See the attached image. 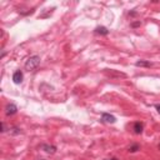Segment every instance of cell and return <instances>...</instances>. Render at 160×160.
<instances>
[{"mask_svg": "<svg viewBox=\"0 0 160 160\" xmlns=\"http://www.w3.org/2000/svg\"><path fill=\"white\" fill-rule=\"evenodd\" d=\"M7 132V126H5V123H1V133Z\"/></svg>", "mask_w": 160, "mask_h": 160, "instance_id": "8fae6325", "label": "cell"}, {"mask_svg": "<svg viewBox=\"0 0 160 160\" xmlns=\"http://www.w3.org/2000/svg\"><path fill=\"white\" fill-rule=\"evenodd\" d=\"M129 15H130V16H135V15H136V13H135V11H130Z\"/></svg>", "mask_w": 160, "mask_h": 160, "instance_id": "5bb4252c", "label": "cell"}, {"mask_svg": "<svg viewBox=\"0 0 160 160\" xmlns=\"http://www.w3.org/2000/svg\"><path fill=\"white\" fill-rule=\"evenodd\" d=\"M18 113V108L15 104H8L5 106V114L8 116H11V115H15Z\"/></svg>", "mask_w": 160, "mask_h": 160, "instance_id": "3957f363", "label": "cell"}, {"mask_svg": "<svg viewBox=\"0 0 160 160\" xmlns=\"http://www.w3.org/2000/svg\"><path fill=\"white\" fill-rule=\"evenodd\" d=\"M23 79H24V75H23V72H20V70H16L13 74V81L15 84H21Z\"/></svg>", "mask_w": 160, "mask_h": 160, "instance_id": "5b68a950", "label": "cell"}, {"mask_svg": "<svg viewBox=\"0 0 160 160\" xmlns=\"http://www.w3.org/2000/svg\"><path fill=\"white\" fill-rule=\"evenodd\" d=\"M155 109L158 110V113L160 114V104H155Z\"/></svg>", "mask_w": 160, "mask_h": 160, "instance_id": "4fadbf2b", "label": "cell"}, {"mask_svg": "<svg viewBox=\"0 0 160 160\" xmlns=\"http://www.w3.org/2000/svg\"><path fill=\"white\" fill-rule=\"evenodd\" d=\"M141 25V23L140 21H138V23H133V24H132V26L133 28H136V26H140Z\"/></svg>", "mask_w": 160, "mask_h": 160, "instance_id": "7c38bea8", "label": "cell"}, {"mask_svg": "<svg viewBox=\"0 0 160 160\" xmlns=\"http://www.w3.org/2000/svg\"><path fill=\"white\" fill-rule=\"evenodd\" d=\"M138 150H140V146L138 144H134V145H132V146L129 148V151L130 153H136Z\"/></svg>", "mask_w": 160, "mask_h": 160, "instance_id": "9c48e42d", "label": "cell"}, {"mask_svg": "<svg viewBox=\"0 0 160 160\" xmlns=\"http://www.w3.org/2000/svg\"><path fill=\"white\" fill-rule=\"evenodd\" d=\"M40 149L44 150L45 153H48V154H54L56 151V146L55 145H49V144H41Z\"/></svg>", "mask_w": 160, "mask_h": 160, "instance_id": "277c9868", "label": "cell"}, {"mask_svg": "<svg viewBox=\"0 0 160 160\" xmlns=\"http://www.w3.org/2000/svg\"><path fill=\"white\" fill-rule=\"evenodd\" d=\"M94 33L98 34V35H108L109 30H108V28H105V26H98V28H95Z\"/></svg>", "mask_w": 160, "mask_h": 160, "instance_id": "52a82bcc", "label": "cell"}, {"mask_svg": "<svg viewBox=\"0 0 160 160\" xmlns=\"http://www.w3.org/2000/svg\"><path fill=\"white\" fill-rule=\"evenodd\" d=\"M136 66H140V68H150L151 66V63L150 61H145V60H139V61H136L135 63Z\"/></svg>", "mask_w": 160, "mask_h": 160, "instance_id": "ba28073f", "label": "cell"}, {"mask_svg": "<svg viewBox=\"0 0 160 160\" xmlns=\"http://www.w3.org/2000/svg\"><path fill=\"white\" fill-rule=\"evenodd\" d=\"M102 121L108 123V124H114V123H116V118L111 114H108V113H103L102 114Z\"/></svg>", "mask_w": 160, "mask_h": 160, "instance_id": "7a4b0ae2", "label": "cell"}, {"mask_svg": "<svg viewBox=\"0 0 160 160\" xmlns=\"http://www.w3.org/2000/svg\"><path fill=\"white\" fill-rule=\"evenodd\" d=\"M41 160H43V159H41Z\"/></svg>", "mask_w": 160, "mask_h": 160, "instance_id": "e0dca14e", "label": "cell"}, {"mask_svg": "<svg viewBox=\"0 0 160 160\" xmlns=\"http://www.w3.org/2000/svg\"><path fill=\"white\" fill-rule=\"evenodd\" d=\"M143 129H144V124H143V123H140V121L134 123L133 130H134L135 134H141V133H143Z\"/></svg>", "mask_w": 160, "mask_h": 160, "instance_id": "8992f818", "label": "cell"}, {"mask_svg": "<svg viewBox=\"0 0 160 160\" xmlns=\"http://www.w3.org/2000/svg\"><path fill=\"white\" fill-rule=\"evenodd\" d=\"M105 160H118V158H110V159H105Z\"/></svg>", "mask_w": 160, "mask_h": 160, "instance_id": "9a60e30c", "label": "cell"}, {"mask_svg": "<svg viewBox=\"0 0 160 160\" xmlns=\"http://www.w3.org/2000/svg\"><path fill=\"white\" fill-rule=\"evenodd\" d=\"M39 64H40V56L39 55H33L26 60L25 69L28 70V72H34V70L39 66Z\"/></svg>", "mask_w": 160, "mask_h": 160, "instance_id": "6da1fadb", "label": "cell"}, {"mask_svg": "<svg viewBox=\"0 0 160 160\" xmlns=\"http://www.w3.org/2000/svg\"><path fill=\"white\" fill-rule=\"evenodd\" d=\"M158 148H159V150H160V144H159V145H158Z\"/></svg>", "mask_w": 160, "mask_h": 160, "instance_id": "2e32d148", "label": "cell"}, {"mask_svg": "<svg viewBox=\"0 0 160 160\" xmlns=\"http://www.w3.org/2000/svg\"><path fill=\"white\" fill-rule=\"evenodd\" d=\"M10 133H11V134H21V130L18 129V128H13V130H11Z\"/></svg>", "mask_w": 160, "mask_h": 160, "instance_id": "30bf717a", "label": "cell"}]
</instances>
